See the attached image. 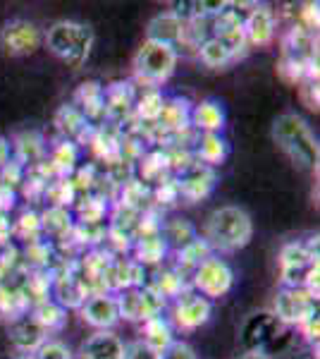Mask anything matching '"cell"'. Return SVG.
Returning a JSON list of instances; mask_svg holds the SVG:
<instances>
[{
    "instance_id": "6da1fadb",
    "label": "cell",
    "mask_w": 320,
    "mask_h": 359,
    "mask_svg": "<svg viewBox=\"0 0 320 359\" xmlns=\"http://www.w3.org/2000/svg\"><path fill=\"white\" fill-rule=\"evenodd\" d=\"M270 135L272 142L277 144V149L296 168H301V170H316L318 168V158H320L318 139L301 115L296 113L277 115L275 123H272Z\"/></svg>"
},
{
    "instance_id": "7a4b0ae2",
    "label": "cell",
    "mask_w": 320,
    "mask_h": 359,
    "mask_svg": "<svg viewBox=\"0 0 320 359\" xmlns=\"http://www.w3.org/2000/svg\"><path fill=\"white\" fill-rule=\"evenodd\" d=\"M253 237V221L239 206H220L208 216L203 240L211 245L213 254H230L244 249Z\"/></svg>"
},
{
    "instance_id": "3957f363",
    "label": "cell",
    "mask_w": 320,
    "mask_h": 359,
    "mask_svg": "<svg viewBox=\"0 0 320 359\" xmlns=\"http://www.w3.org/2000/svg\"><path fill=\"white\" fill-rule=\"evenodd\" d=\"M46 48L69 67H81L94 46V29L84 22L60 20L46 32Z\"/></svg>"
},
{
    "instance_id": "277c9868",
    "label": "cell",
    "mask_w": 320,
    "mask_h": 359,
    "mask_svg": "<svg viewBox=\"0 0 320 359\" xmlns=\"http://www.w3.org/2000/svg\"><path fill=\"white\" fill-rule=\"evenodd\" d=\"M179 60V50L158 41H144L134 55V79L146 89H160L174 74Z\"/></svg>"
},
{
    "instance_id": "5b68a950",
    "label": "cell",
    "mask_w": 320,
    "mask_h": 359,
    "mask_svg": "<svg viewBox=\"0 0 320 359\" xmlns=\"http://www.w3.org/2000/svg\"><path fill=\"white\" fill-rule=\"evenodd\" d=\"M189 285L194 292H199L206 299H218L225 297L235 285V273H232L230 264L225 259H220L218 254H213L211 259H206L194 273L189 276Z\"/></svg>"
},
{
    "instance_id": "8992f818",
    "label": "cell",
    "mask_w": 320,
    "mask_h": 359,
    "mask_svg": "<svg viewBox=\"0 0 320 359\" xmlns=\"http://www.w3.org/2000/svg\"><path fill=\"white\" fill-rule=\"evenodd\" d=\"M272 314L284 328L301 326L311 316L318 314V297L304 290V287H280L275 294Z\"/></svg>"
},
{
    "instance_id": "52a82bcc",
    "label": "cell",
    "mask_w": 320,
    "mask_h": 359,
    "mask_svg": "<svg viewBox=\"0 0 320 359\" xmlns=\"http://www.w3.org/2000/svg\"><path fill=\"white\" fill-rule=\"evenodd\" d=\"M118 297V311L120 318L134 323H144L151 316H158L165 309V299L158 297L148 285L132 287V290H122L115 294Z\"/></svg>"
},
{
    "instance_id": "ba28073f",
    "label": "cell",
    "mask_w": 320,
    "mask_h": 359,
    "mask_svg": "<svg viewBox=\"0 0 320 359\" xmlns=\"http://www.w3.org/2000/svg\"><path fill=\"white\" fill-rule=\"evenodd\" d=\"M211 314H213L211 299H206V297H201L199 292L189 290L174 299L170 323H172L174 331L191 333V331H196V328L206 326V323L211 321Z\"/></svg>"
},
{
    "instance_id": "9c48e42d",
    "label": "cell",
    "mask_w": 320,
    "mask_h": 359,
    "mask_svg": "<svg viewBox=\"0 0 320 359\" xmlns=\"http://www.w3.org/2000/svg\"><path fill=\"white\" fill-rule=\"evenodd\" d=\"M41 41H43V36H41L39 27L27 20L8 22L0 32V46H3L5 53L15 57L36 53L41 48Z\"/></svg>"
},
{
    "instance_id": "30bf717a",
    "label": "cell",
    "mask_w": 320,
    "mask_h": 359,
    "mask_svg": "<svg viewBox=\"0 0 320 359\" xmlns=\"http://www.w3.org/2000/svg\"><path fill=\"white\" fill-rule=\"evenodd\" d=\"M103 101H106V123L122 130L127 120L134 115L137 89H134L132 82H113L103 86Z\"/></svg>"
},
{
    "instance_id": "8fae6325",
    "label": "cell",
    "mask_w": 320,
    "mask_h": 359,
    "mask_svg": "<svg viewBox=\"0 0 320 359\" xmlns=\"http://www.w3.org/2000/svg\"><path fill=\"white\" fill-rule=\"evenodd\" d=\"M79 314H81V321L89 323L96 331H113L115 323L120 321L118 297L110 292L89 294L86 302L79 306Z\"/></svg>"
},
{
    "instance_id": "7c38bea8",
    "label": "cell",
    "mask_w": 320,
    "mask_h": 359,
    "mask_svg": "<svg viewBox=\"0 0 320 359\" xmlns=\"http://www.w3.org/2000/svg\"><path fill=\"white\" fill-rule=\"evenodd\" d=\"M284 331V326L275 318L272 311H258V314H251L244 323L242 331V340L246 345V350H258L265 352V345L272 343Z\"/></svg>"
},
{
    "instance_id": "4fadbf2b",
    "label": "cell",
    "mask_w": 320,
    "mask_h": 359,
    "mask_svg": "<svg viewBox=\"0 0 320 359\" xmlns=\"http://www.w3.org/2000/svg\"><path fill=\"white\" fill-rule=\"evenodd\" d=\"M215 184H218V172L215 168L194 163L187 172L177 177V187H179V196L187 199L189 204H196L201 199H208L213 194Z\"/></svg>"
},
{
    "instance_id": "5bb4252c",
    "label": "cell",
    "mask_w": 320,
    "mask_h": 359,
    "mask_svg": "<svg viewBox=\"0 0 320 359\" xmlns=\"http://www.w3.org/2000/svg\"><path fill=\"white\" fill-rule=\"evenodd\" d=\"M249 48H265L275 41V13L267 5H253V10L242 22Z\"/></svg>"
},
{
    "instance_id": "9a60e30c",
    "label": "cell",
    "mask_w": 320,
    "mask_h": 359,
    "mask_svg": "<svg viewBox=\"0 0 320 359\" xmlns=\"http://www.w3.org/2000/svg\"><path fill=\"white\" fill-rule=\"evenodd\" d=\"M227 125V113L223 103L215 98H203L201 103L191 106L189 127L196 135H223Z\"/></svg>"
},
{
    "instance_id": "2e32d148",
    "label": "cell",
    "mask_w": 320,
    "mask_h": 359,
    "mask_svg": "<svg viewBox=\"0 0 320 359\" xmlns=\"http://www.w3.org/2000/svg\"><path fill=\"white\" fill-rule=\"evenodd\" d=\"M74 106L79 108V113L89 120L91 125L98 127L106 123V101H103V84L96 79H86L77 86L74 91Z\"/></svg>"
},
{
    "instance_id": "e0dca14e",
    "label": "cell",
    "mask_w": 320,
    "mask_h": 359,
    "mask_svg": "<svg viewBox=\"0 0 320 359\" xmlns=\"http://www.w3.org/2000/svg\"><path fill=\"white\" fill-rule=\"evenodd\" d=\"M55 127L62 135V139H69L74 144H89L94 125L79 113V108L74 103H65L60 106V111L55 113Z\"/></svg>"
},
{
    "instance_id": "ac0fdd59",
    "label": "cell",
    "mask_w": 320,
    "mask_h": 359,
    "mask_svg": "<svg viewBox=\"0 0 320 359\" xmlns=\"http://www.w3.org/2000/svg\"><path fill=\"white\" fill-rule=\"evenodd\" d=\"M89 149L103 163L113 165L122 161V132L113 125H98L91 132Z\"/></svg>"
},
{
    "instance_id": "d6986e66",
    "label": "cell",
    "mask_w": 320,
    "mask_h": 359,
    "mask_svg": "<svg viewBox=\"0 0 320 359\" xmlns=\"http://www.w3.org/2000/svg\"><path fill=\"white\" fill-rule=\"evenodd\" d=\"M184 27H187V22H182L177 15L172 13V10H167V13L155 15L153 20L148 22L146 39L148 41L167 43L177 50L184 41Z\"/></svg>"
},
{
    "instance_id": "ffe728a7",
    "label": "cell",
    "mask_w": 320,
    "mask_h": 359,
    "mask_svg": "<svg viewBox=\"0 0 320 359\" xmlns=\"http://www.w3.org/2000/svg\"><path fill=\"white\" fill-rule=\"evenodd\" d=\"M8 333H10V343H13L22 355H34V352L48 340V333H46L29 314L10 323Z\"/></svg>"
},
{
    "instance_id": "44dd1931",
    "label": "cell",
    "mask_w": 320,
    "mask_h": 359,
    "mask_svg": "<svg viewBox=\"0 0 320 359\" xmlns=\"http://www.w3.org/2000/svg\"><path fill=\"white\" fill-rule=\"evenodd\" d=\"M134 177L141 180L144 184H160L167 177H172L170 172V161H167V151L162 149H148L141 158L134 163Z\"/></svg>"
},
{
    "instance_id": "7402d4cb",
    "label": "cell",
    "mask_w": 320,
    "mask_h": 359,
    "mask_svg": "<svg viewBox=\"0 0 320 359\" xmlns=\"http://www.w3.org/2000/svg\"><path fill=\"white\" fill-rule=\"evenodd\" d=\"M72 216L74 223L81 225H106L110 216V201L96 192L79 194L72 206Z\"/></svg>"
},
{
    "instance_id": "603a6c76",
    "label": "cell",
    "mask_w": 320,
    "mask_h": 359,
    "mask_svg": "<svg viewBox=\"0 0 320 359\" xmlns=\"http://www.w3.org/2000/svg\"><path fill=\"white\" fill-rule=\"evenodd\" d=\"M13 151L15 161H20L22 165L29 170V165H39L41 161L48 156V147H46V139L41 132L36 130H27V132H20L15 139H13Z\"/></svg>"
},
{
    "instance_id": "cb8c5ba5",
    "label": "cell",
    "mask_w": 320,
    "mask_h": 359,
    "mask_svg": "<svg viewBox=\"0 0 320 359\" xmlns=\"http://www.w3.org/2000/svg\"><path fill=\"white\" fill-rule=\"evenodd\" d=\"M81 359H125V343L113 331H96L81 345Z\"/></svg>"
},
{
    "instance_id": "d4e9b609",
    "label": "cell",
    "mask_w": 320,
    "mask_h": 359,
    "mask_svg": "<svg viewBox=\"0 0 320 359\" xmlns=\"http://www.w3.org/2000/svg\"><path fill=\"white\" fill-rule=\"evenodd\" d=\"M282 55H292V57H296V60H304V62L318 60L316 32H308V29H304L301 25H294L287 32V36H284Z\"/></svg>"
},
{
    "instance_id": "484cf974",
    "label": "cell",
    "mask_w": 320,
    "mask_h": 359,
    "mask_svg": "<svg viewBox=\"0 0 320 359\" xmlns=\"http://www.w3.org/2000/svg\"><path fill=\"white\" fill-rule=\"evenodd\" d=\"M79 156H81V147L69 139H60L50 154L46 156V163L53 170L55 180L57 177H72V172L79 168Z\"/></svg>"
},
{
    "instance_id": "4316f807",
    "label": "cell",
    "mask_w": 320,
    "mask_h": 359,
    "mask_svg": "<svg viewBox=\"0 0 320 359\" xmlns=\"http://www.w3.org/2000/svg\"><path fill=\"white\" fill-rule=\"evenodd\" d=\"M191 151H194L196 163L218 168V165H223L227 161V156H230V142H227L223 135H199Z\"/></svg>"
},
{
    "instance_id": "83f0119b",
    "label": "cell",
    "mask_w": 320,
    "mask_h": 359,
    "mask_svg": "<svg viewBox=\"0 0 320 359\" xmlns=\"http://www.w3.org/2000/svg\"><path fill=\"white\" fill-rule=\"evenodd\" d=\"M172 254H174V266H172V269L177 271V273L189 278L203 262H206V259L213 257V249L199 235V237H194L189 245H184L182 249H177V252H172Z\"/></svg>"
},
{
    "instance_id": "f1b7e54d",
    "label": "cell",
    "mask_w": 320,
    "mask_h": 359,
    "mask_svg": "<svg viewBox=\"0 0 320 359\" xmlns=\"http://www.w3.org/2000/svg\"><path fill=\"white\" fill-rule=\"evenodd\" d=\"M141 343L151 347L153 352H158V355H162V352L174 343V328H172L170 318L158 314V316H151L148 321H144L141 323Z\"/></svg>"
},
{
    "instance_id": "f546056e",
    "label": "cell",
    "mask_w": 320,
    "mask_h": 359,
    "mask_svg": "<svg viewBox=\"0 0 320 359\" xmlns=\"http://www.w3.org/2000/svg\"><path fill=\"white\" fill-rule=\"evenodd\" d=\"M318 262V235L308 237L306 242L294 240L280 249V269H299Z\"/></svg>"
},
{
    "instance_id": "4dcf8cb0",
    "label": "cell",
    "mask_w": 320,
    "mask_h": 359,
    "mask_svg": "<svg viewBox=\"0 0 320 359\" xmlns=\"http://www.w3.org/2000/svg\"><path fill=\"white\" fill-rule=\"evenodd\" d=\"M29 309H32V302L22 292V285H5V283H0V321H5L10 326L17 318L27 316Z\"/></svg>"
},
{
    "instance_id": "1f68e13d",
    "label": "cell",
    "mask_w": 320,
    "mask_h": 359,
    "mask_svg": "<svg viewBox=\"0 0 320 359\" xmlns=\"http://www.w3.org/2000/svg\"><path fill=\"white\" fill-rule=\"evenodd\" d=\"M146 285L155 294H158V297L165 299V302H167V299H177L179 294H184V292L191 290L189 278L182 276V273H177L174 269H162V271H158V273L151 278Z\"/></svg>"
},
{
    "instance_id": "d6a6232c",
    "label": "cell",
    "mask_w": 320,
    "mask_h": 359,
    "mask_svg": "<svg viewBox=\"0 0 320 359\" xmlns=\"http://www.w3.org/2000/svg\"><path fill=\"white\" fill-rule=\"evenodd\" d=\"M167 254H170V247L162 240V235L141 237V240H134V245H132V259L139 266H144V269H148V266H160L165 262Z\"/></svg>"
},
{
    "instance_id": "836d02e7",
    "label": "cell",
    "mask_w": 320,
    "mask_h": 359,
    "mask_svg": "<svg viewBox=\"0 0 320 359\" xmlns=\"http://www.w3.org/2000/svg\"><path fill=\"white\" fill-rule=\"evenodd\" d=\"M41 216V230H43V237H50V240H65L74 225V216L69 208H60V206H48Z\"/></svg>"
},
{
    "instance_id": "e575fe53",
    "label": "cell",
    "mask_w": 320,
    "mask_h": 359,
    "mask_svg": "<svg viewBox=\"0 0 320 359\" xmlns=\"http://www.w3.org/2000/svg\"><path fill=\"white\" fill-rule=\"evenodd\" d=\"M162 106H165V94L160 89H146L134 101V120H139L144 127H151L158 123Z\"/></svg>"
},
{
    "instance_id": "d590c367",
    "label": "cell",
    "mask_w": 320,
    "mask_h": 359,
    "mask_svg": "<svg viewBox=\"0 0 320 359\" xmlns=\"http://www.w3.org/2000/svg\"><path fill=\"white\" fill-rule=\"evenodd\" d=\"M115 204L122 206V208H130V211L141 213L144 208L151 206V187L148 184H144L141 180L130 177L125 184H120L118 201H115Z\"/></svg>"
},
{
    "instance_id": "8d00e7d4",
    "label": "cell",
    "mask_w": 320,
    "mask_h": 359,
    "mask_svg": "<svg viewBox=\"0 0 320 359\" xmlns=\"http://www.w3.org/2000/svg\"><path fill=\"white\" fill-rule=\"evenodd\" d=\"M22 292L29 297L32 306L50 299V292H53V271H27L25 280H22Z\"/></svg>"
},
{
    "instance_id": "74e56055",
    "label": "cell",
    "mask_w": 320,
    "mask_h": 359,
    "mask_svg": "<svg viewBox=\"0 0 320 359\" xmlns=\"http://www.w3.org/2000/svg\"><path fill=\"white\" fill-rule=\"evenodd\" d=\"M29 316H32L46 333L60 331L67 321V311L57 302H53V299H46V302L34 304L32 309H29Z\"/></svg>"
},
{
    "instance_id": "f35d334b",
    "label": "cell",
    "mask_w": 320,
    "mask_h": 359,
    "mask_svg": "<svg viewBox=\"0 0 320 359\" xmlns=\"http://www.w3.org/2000/svg\"><path fill=\"white\" fill-rule=\"evenodd\" d=\"M162 240L167 242V247H170V252H177V249H182L184 245H189L194 237H199V230H196V225L187 221V218H170V221L162 223Z\"/></svg>"
},
{
    "instance_id": "ab89813d",
    "label": "cell",
    "mask_w": 320,
    "mask_h": 359,
    "mask_svg": "<svg viewBox=\"0 0 320 359\" xmlns=\"http://www.w3.org/2000/svg\"><path fill=\"white\" fill-rule=\"evenodd\" d=\"M53 259H55V245L50 240H43V237L25 245V252H22V264H27L29 271L53 269Z\"/></svg>"
},
{
    "instance_id": "60d3db41",
    "label": "cell",
    "mask_w": 320,
    "mask_h": 359,
    "mask_svg": "<svg viewBox=\"0 0 320 359\" xmlns=\"http://www.w3.org/2000/svg\"><path fill=\"white\" fill-rule=\"evenodd\" d=\"M77 196L79 192H77V187H74L72 177H57L46 184L43 201L48 206H60V208H69V211H72Z\"/></svg>"
},
{
    "instance_id": "b9f144b4",
    "label": "cell",
    "mask_w": 320,
    "mask_h": 359,
    "mask_svg": "<svg viewBox=\"0 0 320 359\" xmlns=\"http://www.w3.org/2000/svg\"><path fill=\"white\" fill-rule=\"evenodd\" d=\"M196 53H199L203 65L211 67V69H220V67H227L230 62H235V57H232L230 50H227L223 46V41H218L215 36L206 39V41L199 46Z\"/></svg>"
},
{
    "instance_id": "7bdbcfd3",
    "label": "cell",
    "mask_w": 320,
    "mask_h": 359,
    "mask_svg": "<svg viewBox=\"0 0 320 359\" xmlns=\"http://www.w3.org/2000/svg\"><path fill=\"white\" fill-rule=\"evenodd\" d=\"M13 237L22 240L25 245L41 240V237H43V230H41V216H39V213L32 211V208L22 211V216L13 223Z\"/></svg>"
},
{
    "instance_id": "ee69618b",
    "label": "cell",
    "mask_w": 320,
    "mask_h": 359,
    "mask_svg": "<svg viewBox=\"0 0 320 359\" xmlns=\"http://www.w3.org/2000/svg\"><path fill=\"white\" fill-rule=\"evenodd\" d=\"M162 223H165V216L162 211H158L155 206H148L139 213L137 228H134V240H141V237H155L162 233Z\"/></svg>"
},
{
    "instance_id": "f6af8a7d",
    "label": "cell",
    "mask_w": 320,
    "mask_h": 359,
    "mask_svg": "<svg viewBox=\"0 0 320 359\" xmlns=\"http://www.w3.org/2000/svg\"><path fill=\"white\" fill-rule=\"evenodd\" d=\"M151 206H155L158 211L167 206H174L182 196H179V187H177V177H167L165 182L155 184V187H151Z\"/></svg>"
},
{
    "instance_id": "bcb514c9",
    "label": "cell",
    "mask_w": 320,
    "mask_h": 359,
    "mask_svg": "<svg viewBox=\"0 0 320 359\" xmlns=\"http://www.w3.org/2000/svg\"><path fill=\"white\" fill-rule=\"evenodd\" d=\"M25 177H27V168L15 158H10L8 163L0 168V184H5V187H10V189L20 187V184L25 182Z\"/></svg>"
},
{
    "instance_id": "7dc6e473",
    "label": "cell",
    "mask_w": 320,
    "mask_h": 359,
    "mask_svg": "<svg viewBox=\"0 0 320 359\" xmlns=\"http://www.w3.org/2000/svg\"><path fill=\"white\" fill-rule=\"evenodd\" d=\"M46 180H41L39 175H34L32 170H27V177L25 182L20 184L22 194H25V199H29L32 204H39V201H43V192H46Z\"/></svg>"
},
{
    "instance_id": "c3c4849f",
    "label": "cell",
    "mask_w": 320,
    "mask_h": 359,
    "mask_svg": "<svg viewBox=\"0 0 320 359\" xmlns=\"http://www.w3.org/2000/svg\"><path fill=\"white\" fill-rule=\"evenodd\" d=\"M34 357L36 359H72V352H69V347L65 343L48 338L36 352H34Z\"/></svg>"
},
{
    "instance_id": "681fc988",
    "label": "cell",
    "mask_w": 320,
    "mask_h": 359,
    "mask_svg": "<svg viewBox=\"0 0 320 359\" xmlns=\"http://www.w3.org/2000/svg\"><path fill=\"white\" fill-rule=\"evenodd\" d=\"M299 17L301 22L299 25L308 29V32H316L318 25H320V15H318V3H304L299 10Z\"/></svg>"
},
{
    "instance_id": "f907efd6",
    "label": "cell",
    "mask_w": 320,
    "mask_h": 359,
    "mask_svg": "<svg viewBox=\"0 0 320 359\" xmlns=\"http://www.w3.org/2000/svg\"><path fill=\"white\" fill-rule=\"evenodd\" d=\"M160 359H199V357H196V352L191 345L182 343V340H174V343L160 355Z\"/></svg>"
},
{
    "instance_id": "816d5d0a",
    "label": "cell",
    "mask_w": 320,
    "mask_h": 359,
    "mask_svg": "<svg viewBox=\"0 0 320 359\" xmlns=\"http://www.w3.org/2000/svg\"><path fill=\"white\" fill-rule=\"evenodd\" d=\"M125 359H160V355L144 345L141 340H134V343L125 345Z\"/></svg>"
},
{
    "instance_id": "f5cc1de1",
    "label": "cell",
    "mask_w": 320,
    "mask_h": 359,
    "mask_svg": "<svg viewBox=\"0 0 320 359\" xmlns=\"http://www.w3.org/2000/svg\"><path fill=\"white\" fill-rule=\"evenodd\" d=\"M301 89V98L311 111H318V82H304L299 86Z\"/></svg>"
},
{
    "instance_id": "db71d44e",
    "label": "cell",
    "mask_w": 320,
    "mask_h": 359,
    "mask_svg": "<svg viewBox=\"0 0 320 359\" xmlns=\"http://www.w3.org/2000/svg\"><path fill=\"white\" fill-rule=\"evenodd\" d=\"M15 204H17V192L10 187H5V184H0V213H8L10 216V211L15 208Z\"/></svg>"
},
{
    "instance_id": "11a10c76",
    "label": "cell",
    "mask_w": 320,
    "mask_h": 359,
    "mask_svg": "<svg viewBox=\"0 0 320 359\" xmlns=\"http://www.w3.org/2000/svg\"><path fill=\"white\" fill-rule=\"evenodd\" d=\"M299 331H301V335H304V338L308 340V343H318V333H320V321H318V314L308 318L306 323H301Z\"/></svg>"
},
{
    "instance_id": "9f6ffc18",
    "label": "cell",
    "mask_w": 320,
    "mask_h": 359,
    "mask_svg": "<svg viewBox=\"0 0 320 359\" xmlns=\"http://www.w3.org/2000/svg\"><path fill=\"white\" fill-rule=\"evenodd\" d=\"M10 240H13V221L8 213H0V247L10 245Z\"/></svg>"
},
{
    "instance_id": "6f0895ef",
    "label": "cell",
    "mask_w": 320,
    "mask_h": 359,
    "mask_svg": "<svg viewBox=\"0 0 320 359\" xmlns=\"http://www.w3.org/2000/svg\"><path fill=\"white\" fill-rule=\"evenodd\" d=\"M13 158V147H10V142L5 137H0V168H3L8 161Z\"/></svg>"
},
{
    "instance_id": "680465c9",
    "label": "cell",
    "mask_w": 320,
    "mask_h": 359,
    "mask_svg": "<svg viewBox=\"0 0 320 359\" xmlns=\"http://www.w3.org/2000/svg\"><path fill=\"white\" fill-rule=\"evenodd\" d=\"M235 359H270V357H267L265 352H258V350H246L244 355L235 357Z\"/></svg>"
},
{
    "instance_id": "91938a15",
    "label": "cell",
    "mask_w": 320,
    "mask_h": 359,
    "mask_svg": "<svg viewBox=\"0 0 320 359\" xmlns=\"http://www.w3.org/2000/svg\"><path fill=\"white\" fill-rule=\"evenodd\" d=\"M17 359H36V357H34V355H20Z\"/></svg>"
}]
</instances>
